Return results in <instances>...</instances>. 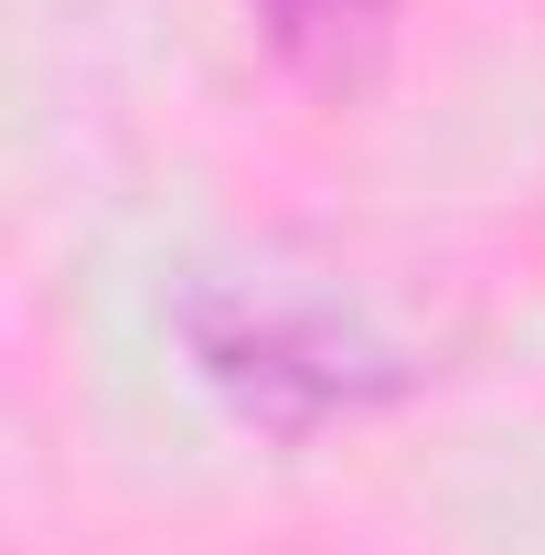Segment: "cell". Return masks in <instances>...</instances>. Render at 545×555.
I'll use <instances>...</instances> for the list:
<instances>
[{
  "label": "cell",
  "mask_w": 545,
  "mask_h": 555,
  "mask_svg": "<svg viewBox=\"0 0 545 555\" xmlns=\"http://www.w3.org/2000/svg\"><path fill=\"white\" fill-rule=\"evenodd\" d=\"M182 363L268 438H310L332 416L407 396V352L364 332L353 310L278 288V278H214L182 299Z\"/></svg>",
  "instance_id": "cell-1"
},
{
  "label": "cell",
  "mask_w": 545,
  "mask_h": 555,
  "mask_svg": "<svg viewBox=\"0 0 545 555\" xmlns=\"http://www.w3.org/2000/svg\"><path fill=\"white\" fill-rule=\"evenodd\" d=\"M396 11L407 0H246L268 65L289 86H310L321 107H353V96L385 86V65H396Z\"/></svg>",
  "instance_id": "cell-2"
}]
</instances>
